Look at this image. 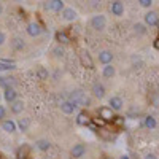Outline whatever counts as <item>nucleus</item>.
Returning <instances> with one entry per match:
<instances>
[{
    "label": "nucleus",
    "instance_id": "nucleus-1",
    "mask_svg": "<svg viewBox=\"0 0 159 159\" xmlns=\"http://www.w3.org/2000/svg\"><path fill=\"white\" fill-rule=\"evenodd\" d=\"M91 27L97 30V32H102L105 27H107V18H105L103 15H96V16H92L91 18Z\"/></svg>",
    "mask_w": 159,
    "mask_h": 159
},
{
    "label": "nucleus",
    "instance_id": "nucleus-2",
    "mask_svg": "<svg viewBox=\"0 0 159 159\" xmlns=\"http://www.w3.org/2000/svg\"><path fill=\"white\" fill-rule=\"evenodd\" d=\"M143 22L147 24V27H156V25L159 24V15L156 11L150 10L145 13V16H143Z\"/></svg>",
    "mask_w": 159,
    "mask_h": 159
},
{
    "label": "nucleus",
    "instance_id": "nucleus-3",
    "mask_svg": "<svg viewBox=\"0 0 159 159\" xmlns=\"http://www.w3.org/2000/svg\"><path fill=\"white\" fill-rule=\"evenodd\" d=\"M84 154H86V145L84 143H75L70 150V156L73 159H81Z\"/></svg>",
    "mask_w": 159,
    "mask_h": 159
},
{
    "label": "nucleus",
    "instance_id": "nucleus-4",
    "mask_svg": "<svg viewBox=\"0 0 159 159\" xmlns=\"http://www.w3.org/2000/svg\"><path fill=\"white\" fill-rule=\"evenodd\" d=\"M91 92H92V96H94L96 99H99V100L107 96V89H105V86H103L102 83H99V81H96L94 84H92Z\"/></svg>",
    "mask_w": 159,
    "mask_h": 159
},
{
    "label": "nucleus",
    "instance_id": "nucleus-5",
    "mask_svg": "<svg viewBox=\"0 0 159 159\" xmlns=\"http://www.w3.org/2000/svg\"><path fill=\"white\" fill-rule=\"evenodd\" d=\"M25 32H27L29 37H34V38H35V37H38V35H42L43 29H42V25H40L38 22L32 21V22L27 24V27H25Z\"/></svg>",
    "mask_w": 159,
    "mask_h": 159
},
{
    "label": "nucleus",
    "instance_id": "nucleus-6",
    "mask_svg": "<svg viewBox=\"0 0 159 159\" xmlns=\"http://www.w3.org/2000/svg\"><path fill=\"white\" fill-rule=\"evenodd\" d=\"M59 107H61V111H62V113H65V115H73V113L76 111V108H78V105L67 99V100H62Z\"/></svg>",
    "mask_w": 159,
    "mask_h": 159
},
{
    "label": "nucleus",
    "instance_id": "nucleus-7",
    "mask_svg": "<svg viewBox=\"0 0 159 159\" xmlns=\"http://www.w3.org/2000/svg\"><path fill=\"white\" fill-rule=\"evenodd\" d=\"M110 11H111V15L119 18V16H123L124 15V3L121 2V0H115V2L110 3Z\"/></svg>",
    "mask_w": 159,
    "mask_h": 159
},
{
    "label": "nucleus",
    "instance_id": "nucleus-8",
    "mask_svg": "<svg viewBox=\"0 0 159 159\" xmlns=\"http://www.w3.org/2000/svg\"><path fill=\"white\" fill-rule=\"evenodd\" d=\"M108 107H110L113 111H121L123 107H124V102H123V99L119 97V96H111V97L108 99Z\"/></svg>",
    "mask_w": 159,
    "mask_h": 159
},
{
    "label": "nucleus",
    "instance_id": "nucleus-9",
    "mask_svg": "<svg viewBox=\"0 0 159 159\" xmlns=\"http://www.w3.org/2000/svg\"><path fill=\"white\" fill-rule=\"evenodd\" d=\"M99 118L103 119V121H113L116 116H115V111L110 107H100L99 108Z\"/></svg>",
    "mask_w": 159,
    "mask_h": 159
},
{
    "label": "nucleus",
    "instance_id": "nucleus-10",
    "mask_svg": "<svg viewBox=\"0 0 159 159\" xmlns=\"http://www.w3.org/2000/svg\"><path fill=\"white\" fill-rule=\"evenodd\" d=\"M76 18H78L76 10H73V8H70V7H65V8H64V11H62V19H64V21L73 22V21H76Z\"/></svg>",
    "mask_w": 159,
    "mask_h": 159
},
{
    "label": "nucleus",
    "instance_id": "nucleus-11",
    "mask_svg": "<svg viewBox=\"0 0 159 159\" xmlns=\"http://www.w3.org/2000/svg\"><path fill=\"white\" fill-rule=\"evenodd\" d=\"M80 62H81L83 67L86 69H94V62H92V57L88 51H81L80 52Z\"/></svg>",
    "mask_w": 159,
    "mask_h": 159
},
{
    "label": "nucleus",
    "instance_id": "nucleus-12",
    "mask_svg": "<svg viewBox=\"0 0 159 159\" xmlns=\"http://www.w3.org/2000/svg\"><path fill=\"white\" fill-rule=\"evenodd\" d=\"M16 129H18V123L13 121V119L7 118L2 121V130H5L7 134H13V132H16Z\"/></svg>",
    "mask_w": 159,
    "mask_h": 159
},
{
    "label": "nucleus",
    "instance_id": "nucleus-13",
    "mask_svg": "<svg viewBox=\"0 0 159 159\" xmlns=\"http://www.w3.org/2000/svg\"><path fill=\"white\" fill-rule=\"evenodd\" d=\"M113 59H115L113 52H111V51H108V49H103V51H100V52H99V62H100L102 65L111 64V62H113Z\"/></svg>",
    "mask_w": 159,
    "mask_h": 159
},
{
    "label": "nucleus",
    "instance_id": "nucleus-14",
    "mask_svg": "<svg viewBox=\"0 0 159 159\" xmlns=\"http://www.w3.org/2000/svg\"><path fill=\"white\" fill-rule=\"evenodd\" d=\"M3 99L8 102V103H13L15 100H18V92L13 86H8L5 88V92H3Z\"/></svg>",
    "mask_w": 159,
    "mask_h": 159
},
{
    "label": "nucleus",
    "instance_id": "nucleus-15",
    "mask_svg": "<svg viewBox=\"0 0 159 159\" xmlns=\"http://www.w3.org/2000/svg\"><path fill=\"white\" fill-rule=\"evenodd\" d=\"M65 8L64 5V0H49V11H54V13H62Z\"/></svg>",
    "mask_w": 159,
    "mask_h": 159
},
{
    "label": "nucleus",
    "instance_id": "nucleus-16",
    "mask_svg": "<svg viewBox=\"0 0 159 159\" xmlns=\"http://www.w3.org/2000/svg\"><path fill=\"white\" fill-rule=\"evenodd\" d=\"M115 75H116V69L113 67V64H107V65H103V69H102V76H103V78L111 80Z\"/></svg>",
    "mask_w": 159,
    "mask_h": 159
},
{
    "label": "nucleus",
    "instance_id": "nucleus-17",
    "mask_svg": "<svg viewBox=\"0 0 159 159\" xmlns=\"http://www.w3.org/2000/svg\"><path fill=\"white\" fill-rule=\"evenodd\" d=\"M89 123H91V116L86 111H80L76 115V124L78 126H89Z\"/></svg>",
    "mask_w": 159,
    "mask_h": 159
},
{
    "label": "nucleus",
    "instance_id": "nucleus-18",
    "mask_svg": "<svg viewBox=\"0 0 159 159\" xmlns=\"http://www.w3.org/2000/svg\"><path fill=\"white\" fill-rule=\"evenodd\" d=\"M10 110L13 115H21L24 111V102L22 100H15L13 103H10Z\"/></svg>",
    "mask_w": 159,
    "mask_h": 159
},
{
    "label": "nucleus",
    "instance_id": "nucleus-19",
    "mask_svg": "<svg viewBox=\"0 0 159 159\" xmlns=\"http://www.w3.org/2000/svg\"><path fill=\"white\" fill-rule=\"evenodd\" d=\"M143 126L147 127V129H150V130L156 129V126H157V121H156V118H154L153 115H147V116L143 118Z\"/></svg>",
    "mask_w": 159,
    "mask_h": 159
},
{
    "label": "nucleus",
    "instance_id": "nucleus-20",
    "mask_svg": "<svg viewBox=\"0 0 159 159\" xmlns=\"http://www.w3.org/2000/svg\"><path fill=\"white\" fill-rule=\"evenodd\" d=\"M35 147H37V150H40V151H48L49 148H51V142L48 140V139H40V140H37L35 142Z\"/></svg>",
    "mask_w": 159,
    "mask_h": 159
},
{
    "label": "nucleus",
    "instance_id": "nucleus-21",
    "mask_svg": "<svg viewBox=\"0 0 159 159\" xmlns=\"http://www.w3.org/2000/svg\"><path fill=\"white\" fill-rule=\"evenodd\" d=\"M134 34L135 35H139V37H142V35H147V32H148V29H147V24H142V22H137V24H134Z\"/></svg>",
    "mask_w": 159,
    "mask_h": 159
},
{
    "label": "nucleus",
    "instance_id": "nucleus-22",
    "mask_svg": "<svg viewBox=\"0 0 159 159\" xmlns=\"http://www.w3.org/2000/svg\"><path fill=\"white\" fill-rule=\"evenodd\" d=\"M11 46H13V49H15V51H22V49L25 48V43H24L22 38L15 37V38L11 40Z\"/></svg>",
    "mask_w": 159,
    "mask_h": 159
},
{
    "label": "nucleus",
    "instance_id": "nucleus-23",
    "mask_svg": "<svg viewBox=\"0 0 159 159\" xmlns=\"http://www.w3.org/2000/svg\"><path fill=\"white\" fill-rule=\"evenodd\" d=\"M15 67H16L15 62L5 61V59H0V72H10V70H13Z\"/></svg>",
    "mask_w": 159,
    "mask_h": 159
},
{
    "label": "nucleus",
    "instance_id": "nucleus-24",
    "mask_svg": "<svg viewBox=\"0 0 159 159\" xmlns=\"http://www.w3.org/2000/svg\"><path fill=\"white\" fill-rule=\"evenodd\" d=\"M29 126H30V121H29V118H19V121H18V127L21 132H27L29 130Z\"/></svg>",
    "mask_w": 159,
    "mask_h": 159
},
{
    "label": "nucleus",
    "instance_id": "nucleus-25",
    "mask_svg": "<svg viewBox=\"0 0 159 159\" xmlns=\"http://www.w3.org/2000/svg\"><path fill=\"white\" fill-rule=\"evenodd\" d=\"M76 105H78V107H89V105H91V99L84 94V92H83V94L81 96H80V99L76 100Z\"/></svg>",
    "mask_w": 159,
    "mask_h": 159
},
{
    "label": "nucleus",
    "instance_id": "nucleus-26",
    "mask_svg": "<svg viewBox=\"0 0 159 159\" xmlns=\"http://www.w3.org/2000/svg\"><path fill=\"white\" fill-rule=\"evenodd\" d=\"M56 40H57L59 43H69V42H70L69 35L64 34V32H57V34H56Z\"/></svg>",
    "mask_w": 159,
    "mask_h": 159
},
{
    "label": "nucleus",
    "instance_id": "nucleus-27",
    "mask_svg": "<svg viewBox=\"0 0 159 159\" xmlns=\"http://www.w3.org/2000/svg\"><path fill=\"white\" fill-rule=\"evenodd\" d=\"M37 76H38V80H48V70L45 67H38Z\"/></svg>",
    "mask_w": 159,
    "mask_h": 159
},
{
    "label": "nucleus",
    "instance_id": "nucleus-28",
    "mask_svg": "<svg viewBox=\"0 0 159 159\" xmlns=\"http://www.w3.org/2000/svg\"><path fill=\"white\" fill-rule=\"evenodd\" d=\"M52 54H54L56 57H62L64 56V48L62 46H56L54 49H52Z\"/></svg>",
    "mask_w": 159,
    "mask_h": 159
},
{
    "label": "nucleus",
    "instance_id": "nucleus-29",
    "mask_svg": "<svg viewBox=\"0 0 159 159\" xmlns=\"http://www.w3.org/2000/svg\"><path fill=\"white\" fill-rule=\"evenodd\" d=\"M139 5H140L142 8H151L153 0H139Z\"/></svg>",
    "mask_w": 159,
    "mask_h": 159
},
{
    "label": "nucleus",
    "instance_id": "nucleus-30",
    "mask_svg": "<svg viewBox=\"0 0 159 159\" xmlns=\"http://www.w3.org/2000/svg\"><path fill=\"white\" fill-rule=\"evenodd\" d=\"M151 105H153L154 108H159V94H154L151 97Z\"/></svg>",
    "mask_w": 159,
    "mask_h": 159
},
{
    "label": "nucleus",
    "instance_id": "nucleus-31",
    "mask_svg": "<svg viewBox=\"0 0 159 159\" xmlns=\"http://www.w3.org/2000/svg\"><path fill=\"white\" fill-rule=\"evenodd\" d=\"M3 119H7V108L0 105V121H3Z\"/></svg>",
    "mask_w": 159,
    "mask_h": 159
},
{
    "label": "nucleus",
    "instance_id": "nucleus-32",
    "mask_svg": "<svg viewBox=\"0 0 159 159\" xmlns=\"http://www.w3.org/2000/svg\"><path fill=\"white\" fill-rule=\"evenodd\" d=\"M5 42H7V35H5L3 32H0V46H3Z\"/></svg>",
    "mask_w": 159,
    "mask_h": 159
},
{
    "label": "nucleus",
    "instance_id": "nucleus-33",
    "mask_svg": "<svg viewBox=\"0 0 159 159\" xmlns=\"http://www.w3.org/2000/svg\"><path fill=\"white\" fill-rule=\"evenodd\" d=\"M143 159H157V156H156V154H153V153H148V154L145 156Z\"/></svg>",
    "mask_w": 159,
    "mask_h": 159
},
{
    "label": "nucleus",
    "instance_id": "nucleus-34",
    "mask_svg": "<svg viewBox=\"0 0 159 159\" xmlns=\"http://www.w3.org/2000/svg\"><path fill=\"white\" fill-rule=\"evenodd\" d=\"M153 46H154V48H156V49L159 51V38H156L154 42H153Z\"/></svg>",
    "mask_w": 159,
    "mask_h": 159
},
{
    "label": "nucleus",
    "instance_id": "nucleus-35",
    "mask_svg": "<svg viewBox=\"0 0 159 159\" xmlns=\"http://www.w3.org/2000/svg\"><path fill=\"white\" fill-rule=\"evenodd\" d=\"M118 159H130V156H129V154H121Z\"/></svg>",
    "mask_w": 159,
    "mask_h": 159
},
{
    "label": "nucleus",
    "instance_id": "nucleus-36",
    "mask_svg": "<svg viewBox=\"0 0 159 159\" xmlns=\"http://www.w3.org/2000/svg\"><path fill=\"white\" fill-rule=\"evenodd\" d=\"M2 13H3V5L0 3V16H2Z\"/></svg>",
    "mask_w": 159,
    "mask_h": 159
},
{
    "label": "nucleus",
    "instance_id": "nucleus-37",
    "mask_svg": "<svg viewBox=\"0 0 159 159\" xmlns=\"http://www.w3.org/2000/svg\"><path fill=\"white\" fill-rule=\"evenodd\" d=\"M102 159H111V157H110V156H103Z\"/></svg>",
    "mask_w": 159,
    "mask_h": 159
},
{
    "label": "nucleus",
    "instance_id": "nucleus-38",
    "mask_svg": "<svg viewBox=\"0 0 159 159\" xmlns=\"http://www.w3.org/2000/svg\"><path fill=\"white\" fill-rule=\"evenodd\" d=\"M13 2H21V0H13Z\"/></svg>",
    "mask_w": 159,
    "mask_h": 159
},
{
    "label": "nucleus",
    "instance_id": "nucleus-39",
    "mask_svg": "<svg viewBox=\"0 0 159 159\" xmlns=\"http://www.w3.org/2000/svg\"><path fill=\"white\" fill-rule=\"evenodd\" d=\"M157 27H159V24H157Z\"/></svg>",
    "mask_w": 159,
    "mask_h": 159
}]
</instances>
